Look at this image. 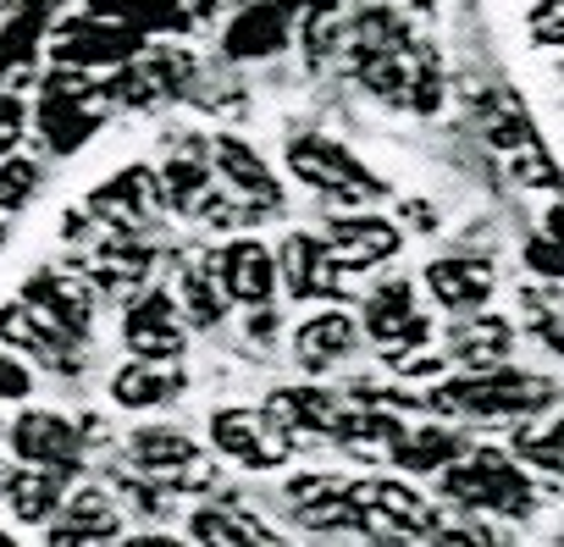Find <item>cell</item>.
Wrapping results in <instances>:
<instances>
[{"mask_svg":"<svg viewBox=\"0 0 564 547\" xmlns=\"http://www.w3.org/2000/svg\"><path fill=\"white\" fill-rule=\"evenodd\" d=\"M122 547H194V541H183V536H161V530H155V536H128Z\"/></svg>","mask_w":564,"mask_h":547,"instance_id":"30","label":"cell"},{"mask_svg":"<svg viewBox=\"0 0 564 547\" xmlns=\"http://www.w3.org/2000/svg\"><path fill=\"white\" fill-rule=\"evenodd\" d=\"M0 349H12V354L23 349V354H40L56 371H78V338H67L51 321H40L23 299L0 310Z\"/></svg>","mask_w":564,"mask_h":547,"instance_id":"16","label":"cell"},{"mask_svg":"<svg viewBox=\"0 0 564 547\" xmlns=\"http://www.w3.org/2000/svg\"><path fill=\"white\" fill-rule=\"evenodd\" d=\"M34 194H40V161H29V155H7V161H0V216L23 210Z\"/></svg>","mask_w":564,"mask_h":547,"instance_id":"27","label":"cell"},{"mask_svg":"<svg viewBox=\"0 0 564 547\" xmlns=\"http://www.w3.org/2000/svg\"><path fill=\"white\" fill-rule=\"evenodd\" d=\"M443 497L459 508H487V514H525L531 508V481L492 448H465L448 470H443Z\"/></svg>","mask_w":564,"mask_h":547,"instance_id":"2","label":"cell"},{"mask_svg":"<svg viewBox=\"0 0 564 547\" xmlns=\"http://www.w3.org/2000/svg\"><path fill=\"white\" fill-rule=\"evenodd\" d=\"M23 305L40 321H51L56 332L78 338V343L95 327V288L84 277H67V271H34V277L23 283Z\"/></svg>","mask_w":564,"mask_h":547,"instance_id":"9","label":"cell"},{"mask_svg":"<svg viewBox=\"0 0 564 547\" xmlns=\"http://www.w3.org/2000/svg\"><path fill=\"white\" fill-rule=\"evenodd\" d=\"M289 172L305 183V188H316L322 199H338V205H371V199H382V183H377V172H366L338 139H327V133H300V139H289Z\"/></svg>","mask_w":564,"mask_h":547,"instance_id":"3","label":"cell"},{"mask_svg":"<svg viewBox=\"0 0 564 547\" xmlns=\"http://www.w3.org/2000/svg\"><path fill=\"white\" fill-rule=\"evenodd\" d=\"M161 199L183 216H216V177L199 155H172L161 166Z\"/></svg>","mask_w":564,"mask_h":547,"instance_id":"21","label":"cell"},{"mask_svg":"<svg viewBox=\"0 0 564 547\" xmlns=\"http://www.w3.org/2000/svg\"><path fill=\"white\" fill-rule=\"evenodd\" d=\"M355 343H360V321L344 316V310H322L294 332V354H300L305 371H333L338 360L355 354Z\"/></svg>","mask_w":564,"mask_h":547,"instance_id":"20","label":"cell"},{"mask_svg":"<svg viewBox=\"0 0 564 547\" xmlns=\"http://www.w3.org/2000/svg\"><path fill=\"white\" fill-rule=\"evenodd\" d=\"M128 459L139 475H155L166 486H205V464H199V442L188 431L172 426H144L128 437Z\"/></svg>","mask_w":564,"mask_h":547,"instance_id":"10","label":"cell"},{"mask_svg":"<svg viewBox=\"0 0 564 547\" xmlns=\"http://www.w3.org/2000/svg\"><path fill=\"white\" fill-rule=\"evenodd\" d=\"M205 265H210L216 288L227 294V305L265 310V305L276 299V254H271L260 238H232V243H221Z\"/></svg>","mask_w":564,"mask_h":547,"instance_id":"6","label":"cell"},{"mask_svg":"<svg viewBox=\"0 0 564 547\" xmlns=\"http://www.w3.org/2000/svg\"><path fill=\"white\" fill-rule=\"evenodd\" d=\"M12 448H18L23 464L56 470V475H73L84 464V431L67 415H51V409H23L12 420Z\"/></svg>","mask_w":564,"mask_h":547,"instance_id":"8","label":"cell"},{"mask_svg":"<svg viewBox=\"0 0 564 547\" xmlns=\"http://www.w3.org/2000/svg\"><path fill=\"white\" fill-rule=\"evenodd\" d=\"M0 547H18V541H12V536H7V530H0Z\"/></svg>","mask_w":564,"mask_h":547,"instance_id":"31","label":"cell"},{"mask_svg":"<svg viewBox=\"0 0 564 547\" xmlns=\"http://www.w3.org/2000/svg\"><path fill=\"white\" fill-rule=\"evenodd\" d=\"M122 343L133 360H150V365H172L183 354V310L166 288H150L139 294L128 310H122Z\"/></svg>","mask_w":564,"mask_h":547,"instance_id":"7","label":"cell"},{"mask_svg":"<svg viewBox=\"0 0 564 547\" xmlns=\"http://www.w3.org/2000/svg\"><path fill=\"white\" fill-rule=\"evenodd\" d=\"M194 547H289L260 514L238 508V503H205L188 514Z\"/></svg>","mask_w":564,"mask_h":547,"instance_id":"17","label":"cell"},{"mask_svg":"<svg viewBox=\"0 0 564 547\" xmlns=\"http://www.w3.org/2000/svg\"><path fill=\"white\" fill-rule=\"evenodd\" d=\"M276 283H289L294 299H338L344 294V271L333 265L322 238L289 232L282 249H276Z\"/></svg>","mask_w":564,"mask_h":547,"instance_id":"11","label":"cell"},{"mask_svg":"<svg viewBox=\"0 0 564 547\" xmlns=\"http://www.w3.org/2000/svg\"><path fill=\"white\" fill-rule=\"evenodd\" d=\"M210 448L243 470H276L294 459V437L265 409H249V404H227L210 415Z\"/></svg>","mask_w":564,"mask_h":547,"instance_id":"4","label":"cell"},{"mask_svg":"<svg viewBox=\"0 0 564 547\" xmlns=\"http://www.w3.org/2000/svg\"><path fill=\"white\" fill-rule=\"evenodd\" d=\"M322 243H327L338 271H371V265L399 254V227L382 221V216H344V221L327 227Z\"/></svg>","mask_w":564,"mask_h":547,"instance_id":"14","label":"cell"},{"mask_svg":"<svg viewBox=\"0 0 564 547\" xmlns=\"http://www.w3.org/2000/svg\"><path fill=\"white\" fill-rule=\"evenodd\" d=\"M177 310H188V321H194V327H216V321L227 316V294L216 288L210 265L183 271V283H177Z\"/></svg>","mask_w":564,"mask_h":547,"instance_id":"25","label":"cell"},{"mask_svg":"<svg viewBox=\"0 0 564 547\" xmlns=\"http://www.w3.org/2000/svg\"><path fill=\"white\" fill-rule=\"evenodd\" d=\"M122 536V514L106 492L84 486V492H67V503L56 508L51 519V547H111Z\"/></svg>","mask_w":564,"mask_h":547,"instance_id":"13","label":"cell"},{"mask_svg":"<svg viewBox=\"0 0 564 547\" xmlns=\"http://www.w3.org/2000/svg\"><path fill=\"white\" fill-rule=\"evenodd\" d=\"M29 393H34V371H29V360L12 354V349H0V404H23Z\"/></svg>","mask_w":564,"mask_h":547,"instance_id":"29","label":"cell"},{"mask_svg":"<svg viewBox=\"0 0 564 547\" xmlns=\"http://www.w3.org/2000/svg\"><path fill=\"white\" fill-rule=\"evenodd\" d=\"M349 503H355V525L377 536H432L437 530V508L415 486L388 481V475L349 481Z\"/></svg>","mask_w":564,"mask_h":547,"instance_id":"5","label":"cell"},{"mask_svg":"<svg viewBox=\"0 0 564 547\" xmlns=\"http://www.w3.org/2000/svg\"><path fill=\"white\" fill-rule=\"evenodd\" d=\"M205 166H210V177H221L238 199H249V205H260V210H276V205H282V188H276L271 166H265L260 150H249L243 139L216 133L210 150H205Z\"/></svg>","mask_w":564,"mask_h":547,"instance_id":"12","label":"cell"},{"mask_svg":"<svg viewBox=\"0 0 564 547\" xmlns=\"http://www.w3.org/2000/svg\"><path fill=\"white\" fill-rule=\"evenodd\" d=\"M366 332L388 349V354H404L415 343H426V316L415 310V294L410 283H382L371 299H366Z\"/></svg>","mask_w":564,"mask_h":547,"instance_id":"15","label":"cell"},{"mask_svg":"<svg viewBox=\"0 0 564 547\" xmlns=\"http://www.w3.org/2000/svg\"><path fill=\"white\" fill-rule=\"evenodd\" d=\"M553 398V387L542 376H525V371H509V365H492V371H465L454 382H443L432 393V409H448V415H481V420H498V415H531Z\"/></svg>","mask_w":564,"mask_h":547,"instance_id":"1","label":"cell"},{"mask_svg":"<svg viewBox=\"0 0 564 547\" xmlns=\"http://www.w3.org/2000/svg\"><path fill=\"white\" fill-rule=\"evenodd\" d=\"M161 199V183H155V172H144V166H133V172H122L106 194H100V205L111 210V216H150V205Z\"/></svg>","mask_w":564,"mask_h":547,"instance_id":"26","label":"cell"},{"mask_svg":"<svg viewBox=\"0 0 564 547\" xmlns=\"http://www.w3.org/2000/svg\"><path fill=\"white\" fill-rule=\"evenodd\" d=\"M426 288L443 310L465 316V310H481L487 294H492V265L476 260V254H443L426 265Z\"/></svg>","mask_w":564,"mask_h":547,"instance_id":"18","label":"cell"},{"mask_svg":"<svg viewBox=\"0 0 564 547\" xmlns=\"http://www.w3.org/2000/svg\"><path fill=\"white\" fill-rule=\"evenodd\" d=\"M525 34L547 51H564V0H536L525 18Z\"/></svg>","mask_w":564,"mask_h":547,"instance_id":"28","label":"cell"},{"mask_svg":"<svg viewBox=\"0 0 564 547\" xmlns=\"http://www.w3.org/2000/svg\"><path fill=\"white\" fill-rule=\"evenodd\" d=\"M0 431H7V420H0Z\"/></svg>","mask_w":564,"mask_h":547,"instance_id":"32","label":"cell"},{"mask_svg":"<svg viewBox=\"0 0 564 547\" xmlns=\"http://www.w3.org/2000/svg\"><path fill=\"white\" fill-rule=\"evenodd\" d=\"M183 393V376L172 365H150V360H128L117 376H111V404L122 409H161Z\"/></svg>","mask_w":564,"mask_h":547,"instance_id":"22","label":"cell"},{"mask_svg":"<svg viewBox=\"0 0 564 547\" xmlns=\"http://www.w3.org/2000/svg\"><path fill=\"white\" fill-rule=\"evenodd\" d=\"M399 470H448L459 453H465V437L448 431V426H415V431H399V442L388 448Z\"/></svg>","mask_w":564,"mask_h":547,"instance_id":"24","label":"cell"},{"mask_svg":"<svg viewBox=\"0 0 564 547\" xmlns=\"http://www.w3.org/2000/svg\"><path fill=\"white\" fill-rule=\"evenodd\" d=\"M509 343H514L509 321H498V316H476V321H459V327H454V338H448V360H459V365H470V371H492V365L509 360Z\"/></svg>","mask_w":564,"mask_h":547,"instance_id":"23","label":"cell"},{"mask_svg":"<svg viewBox=\"0 0 564 547\" xmlns=\"http://www.w3.org/2000/svg\"><path fill=\"white\" fill-rule=\"evenodd\" d=\"M0 497H7V508L23 519V525H51L56 508L67 503V475L56 470H34V464H18L0 475Z\"/></svg>","mask_w":564,"mask_h":547,"instance_id":"19","label":"cell"}]
</instances>
